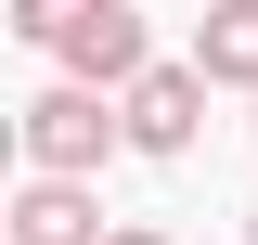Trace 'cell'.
Wrapping results in <instances>:
<instances>
[{"mask_svg":"<svg viewBox=\"0 0 258 245\" xmlns=\"http://www.w3.org/2000/svg\"><path fill=\"white\" fill-rule=\"evenodd\" d=\"M64 78H78V91H129V78H142V65H155V52H142V13H129V0H103V13H91V26H78V39H64Z\"/></svg>","mask_w":258,"mask_h":245,"instance_id":"obj_4","label":"cell"},{"mask_svg":"<svg viewBox=\"0 0 258 245\" xmlns=\"http://www.w3.org/2000/svg\"><path fill=\"white\" fill-rule=\"evenodd\" d=\"M103 232H116V219H103L91 181H39V168L13 181V245H103Z\"/></svg>","mask_w":258,"mask_h":245,"instance_id":"obj_3","label":"cell"},{"mask_svg":"<svg viewBox=\"0 0 258 245\" xmlns=\"http://www.w3.org/2000/svg\"><path fill=\"white\" fill-rule=\"evenodd\" d=\"M129 142V116H116V91H78V78H52V91L13 116V155H26L39 181H91L103 155Z\"/></svg>","mask_w":258,"mask_h":245,"instance_id":"obj_1","label":"cell"},{"mask_svg":"<svg viewBox=\"0 0 258 245\" xmlns=\"http://www.w3.org/2000/svg\"><path fill=\"white\" fill-rule=\"evenodd\" d=\"M194 78H207V91H258V0H207V13H194Z\"/></svg>","mask_w":258,"mask_h":245,"instance_id":"obj_5","label":"cell"},{"mask_svg":"<svg viewBox=\"0 0 258 245\" xmlns=\"http://www.w3.org/2000/svg\"><path fill=\"white\" fill-rule=\"evenodd\" d=\"M116 116H129V155H194V129H207V78L194 65H142L116 91Z\"/></svg>","mask_w":258,"mask_h":245,"instance_id":"obj_2","label":"cell"},{"mask_svg":"<svg viewBox=\"0 0 258 245\" xmlns=\"http://www.w3.org/2000/svg\"><path fill=\"white\" fill-rule=\"evenodd\" d=\"M245 245H258V207H245Z\"/></svg>","mask_w":258,"mask_h":245,"instance_id":"obj_8","label":"cell"},{"mask_svg":"<svg viewBox=\"0 0 258 245\" xmlns=\"http://www.w3.org/2000/svg\"><path fill=\"white\" fill-rule=\"evenodd\" d=\"M103 0H13V39H39V52H64V39L91 26Z\"/></svg>","mask_w":258,"mask_h":245,"instance_id":"obj_6","label":"cell"},{"mask_svg":"<svg viewBox=\"0 0 258 245\" xmlns=\"http://www.w3.org/2000/svg\"><path fill=\"white\" fill-rule=\"evenodd\" d=\"M103 245H168V232H155V219H116V232H103Z\"/></svg>","mask_w":258,"mask_h":245,"instance_id":"obj_7","label":"cell"}]
</instances>
